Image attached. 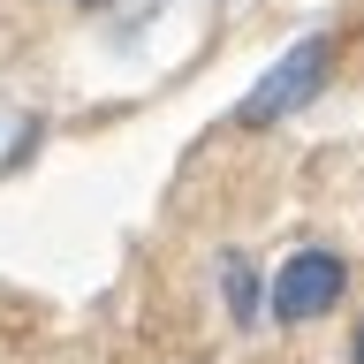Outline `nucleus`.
Masks as SVG:
<instances>
[{
	"label": "nucleus",
	"instance_id": "5",
	"mask_svg": "<svg viewBox=\"0 0 364 364\" xmlns=\"http://www.w3.org/2000/svg\"><path fill=\"white\" fill-rule=\"evenodd\" d=\"M91 8H99V0H91Z\"/></svg>",
	"mask_w": 364,
	"mask_h": 364
},
{
	"label": "nucleus",
	"instance_id": "4",
	"mask_svg": "<svg viewBox=\"0 0 364 364\" xmlns=\"http://www.w3.org/2000/svg\"><path fill=\"white\" fill-rule=\"evenodd\" d=\"M349 364H364V326H357V334H349Z\"/></svg>",
	"mask_w": 364,
	"mask_h": 364
},
{
	"label": "nucleus",
	"instance_id": "3",
	"mask_svg": "<svg viewBox=\"0 0 364 364\" xmlns=\"http://www.w3.org/2000/svg\"><path fill=\"white\" fill-rule=\"evenodd\" d=\"M220 289H228V318L258 326V266H250V250H220Z\"/></svg>",
	"mask_w": 364,
	"mask_h": 364
},
{
	"label": "nucleus",
	"instance_id": "1",
	"mask_svg": "<svg viewBox=\"0 0 364 364\" xmlns=\"http://www.w3.org/2000/svg\"><path fill=\"white\" fill-rule=\"evenodd\" d=\"M326 76H334V38L326 31H311V38H296L281 61L258 76V84L235 99V129H273V122H289V114H304L326 91Z\"/></svg>",
	"mask_w": 364,
	"mask_h": 364
},
{
	"label": "nucleus",
	"instance_id": "2",
	"mask_svg": "<svg viewBox=\"0 0 364 364\" xmlns=\"http://www.w3.org/2000/svg\"><path fill=\"white\" fill-rule=\"evenodd\" d=\"M341 289H349V258L326 250V243H304L289 266H281V281H273L266 304H273L281 326H311V318H326L341 304Z\"/></svg>",
	"mask_w": 364,
	"mask_h": 364
}]
</instances>
